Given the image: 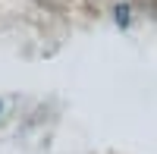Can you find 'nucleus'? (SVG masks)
Here are the masks:
<instances>
[{
    "label": "nucleus",
    "mask_w": 157,
    "mask_h": 154,
    "mask_svg": "<svg viewBox=\"0 0 157 154\" xmlns=\"http://www.w3.org/2000/svg\"><path fill=\"white\" fill-rule=\"evenodd\" d=\"M116 19H120V22L126 25V19H129V13H126V6H120V10H116Z\"/></svg>",
    "instance_id": "obj_1"
}]
</instances>
